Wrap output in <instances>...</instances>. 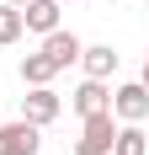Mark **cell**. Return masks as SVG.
<instances>
[{
	"label": "cell",
	"mask_w": 149,
	"mask_h": 155,
	"mask_svg": "<svg viewBox=\"0 0 149 155\" xmlns=\"http://www.w3.org/2000/svg\"><path fill=\"white\" fill-rule=\"evenodd\" d=\"M112 139H117V118H112V112L80 118V139H74V155H112Z\"/></svg>",
	"instance_id": "6da1fadb"
},
{
	"label": "cell",
	"mask_w": 149,
	"mask_h": 155,
	"mask_svg": "<svg viewBox=\"0 0 149 155\" xmlns=\"http://www.w3.org/2000/svg\"><path fill=\"white\" fill-rule=\"evenodd\" d=\"M59 112H64V102H59L53 86H27V96H21V118H27L32 128H48Z\"/></svg>",
	"instance_id": "7a4b0ae2"
},
{
	"label": "cell",
	"mask_w": 149,
	"mask_h": 155,
	"mask_svg": "<svg viewBox=\"0 0 149 155\" xmlns=\"http://www.w3.org/2000/svg\"><path fill=\"white\" fill-rule=\"evenodd\" d=\"M37 144H43V128H32L27 118L16 123L0 118V155H37Z\"/></svg>",
	"instance_id": "3957f363"
},
{
	"label": "cell",
	"mask_w": 149,
	"mask_h": 155,
	"mask_svg": "<svg viewBox=\"0 0 149 155\" xmlns=\"http://www.w3.org/2000/svg\"><path fill=\"white\" fill-rule=\"evenodd\" d=\"M112 118H117V123H144L149 118V91L138 80H128V86L112 91Z\"/></svg>",
	"instance_id": "277c9868"
},
{
	"label": "cell",
	"mask_w": 149,
	"mask_h": 155,
	"mask_svg": "<svg viewBox=\"0 0 149 155\" xmlns=\"http://www.w3.org/2000/svg\"><path fill=\"white\" fill-rule=\"evenodd\" d=\"M69 107L80 112V118H96V112H112V86L106 80H80L69 96Z\"/></svg>",
	"instance_id": "5b68a950"
},
{
	"label": "cell",
	"mask_w": 149,
	"mask_h": 155,
	"mask_svg": "<svg viewBox=\"0 0 149 155\" xmlns=\"http://www.w3.org/2000/svg\"><path fill=\"white\" fill-rule=\"evenodd\" d=\"M80 38H74V32H64V27H53L43 38V48H37V54H48V64H53V70H69V64H80Z\"/></svg>",
	"instance_id": "8992f818"
},
{
	"label": "cell",
	"mask_w": 149,
	"mask_h": 155,
	"mask_svg": "<svg viewBox=\"0 0 149 155\" xmlns=\"http://www.w3.org/2000/svg\"><path fill=\"white\" fill-rule=\"evenodd\" d=\"M80 64H85V80H112L117 75V48L112 43H85L80 48Z\"/></svg>",
	"instance_id": "52a82bcc"
},
{
	"label": "cell",
	"mask_w": 149,
	"mask_h": 155,
	"mask_svg": "<svg viewBox=\"0 0 149 155\" xmlns=\"http://www.w3.org/2000/svg\"><path fill=\"white\" fill-rule=\"evenodd\" d=\"M21 27L37 32V38H48V32L59 27V0H27L21 5Z\"/></svg>",
	"instance_id": "ba28073f"
},
{
	"label": "cell",
	"mask_w": 149,
	"mask_h": 155,
	"mask_svg": "<svg viewBox=\"0 0 149 155\" xmlns=\"http://www.w3.org/2000/svg\"><path fill=\"white\" fill-rule=\"evenodd\" d=\"M112 155H149V139H144V128H138V123H117Z\"/></svg>",
	"instance_id": "9c48e42d"
},
{
	"label": "cell",
	"mask_w": 149,
	"mask_h": 155,
	"mask_svg": "<svg viewBox=\"0 0 149 155\" xmlns=\"http://www.w3.org/2000/svg\"><path fill=\"white\" fill-rule=\"evenodd\" d=\"M53 75H59V70L48 64V54H27V59H21V80H27V86H48Z\"/></svg>",
	"instance_id": "30bf717a"
},
{
	"label": "cell",
	"mask_w": 149,
	"mask_h": 155,
	"mask_svg": "<svg viewBox=\"0 0 149 155\" xmlns=\"http://www.w3.org/2000/svg\"><path fill=\"white\" fill-rule=\"evenodd\" d=\"M21 32H27V27H21V11H16V5H5V0H0V48H5V43H16Z\"/></svg>",
	"instance_id": "8fae6325"
},
{
	"label": "cell",
	"mask_w": 149,
	"mask_h": 155,
	"mask_svg": "<svg viewBox=\"0 0 149 155\" xmlns=\"http://www.w3.org/2000/svg\"><path fill=\"white\" fill-rule=\"evenodd\" d=\"M138 86H144V91H149V54H144V75H138Z\"/></svg>",
	"instance_id": "7c38bea8"
},
{
	"label": "cell",
	"mask_w": 149,
	"mask_h": 155,
	"mask_svg": "<svg viewBox=\"0 0 149 155\" xmlns=\"http://www.w3.org/2000/svg\"><path fill=\"white\" fill-rule=\"evenodd\" d=\"M5 5H16V11H21V5H27V0H5Z\"/></svg>",
	"instance_id": "4fadbf2b"
},
{
	"label": "cell",
	"mask_w": 149,
	"mask_h": 155,
	"mask_svg": "<svg viewBox=\"0 0 149 155\" xmlns=\"http://www.w3.org/2000/svg\"><path fill=\"white\" fill-rule=\"evenodd\" d=\"M59 5H64V0H59Z\"/></svg>",
	"instance_id": "5bb4252c"
}]
</instances>
